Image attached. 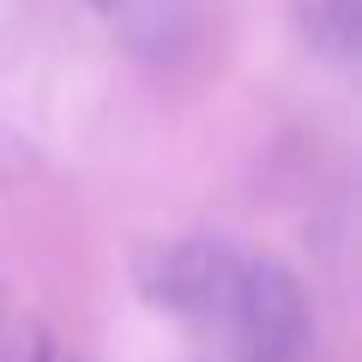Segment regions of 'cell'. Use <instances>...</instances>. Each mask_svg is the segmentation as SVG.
<instances>
[{"mask_svg":"<svg viewBox=\"0 0 362 362\" xmlns=\"http://www.w3.org/2000/svg\"><path fill=\"white\" fill-rule=\"evenodd\" d=\"M139 290L223 362H302L308 302L278 259L230 242H163L139 259Z\"/></svg>","mask_w":362,"mask_h":362,"instance_id":"1","label":"cell"},{"mask_svg":"<svg viewBox=\"0 0 362 362\" xmlns=\"http://www.w3.org/2000/svg\"><path fill=\"white\" fill-rule=\"evenodd\" d=\"M90 13L109 25V37L127 54L151 66H175L194 49V30H199L194 0H90Z\"/></svg>","mask_w":362,"mask_h":362,"instance_id":"2","label":"cell"},{"mask_svg":"<svg viewBox=\"0 0 362 362\" xmlns=\"http://www.w3.org/2000/svg\"><path fill=\"white\" fill-rule=\"evenodd\" d=\"M290 25L296 37L320 54L326 66L350 73L362 42V0H290Z\"/></svg>","mask_w":362,"mask_h":362,"instance_id":"3","label":"cell"},{"mask_svg":"<svg viewBox=\"0 0 362 362\" xmlns=\"http://www.w3.org/2000/svg\"><path fill=\"white\" fill-rule=\"evenodd\" d=\"M6 362H78V356H73V350H61L49 332H25V338L13 344V356H6Z\"/></svg>","mask_w":362,"mask_h":362,"instance_id":"4","label":"cell"}]
</instances>
